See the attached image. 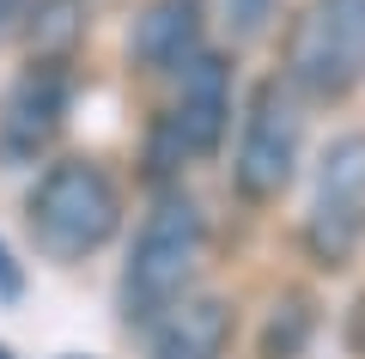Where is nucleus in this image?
Here are the masks:
<instances>
[{
  "label": "nucleus",
  "instance_id": "f03ea898",
  "mask_svg": "<svg viewBox=\"0 0 365 359\" xmlns=\"http://www.w3.org/2000/svg\"><path fill=\"white\" fill-rule=\"evenodd\" d=\"M299 98H347L365 79V0H311L287 25V67H280Z\"/></svg>",
  "mask_w": 365,
  "mask_h": 359
},
{
  "label": "nucleus",
  "instance_id": "f257e3e1",
  "mask_svg": "<svg viewBox=\"0 0 365 359\" xmlns=\"http://www.w3.org/2000/svg\"><path fill=\"white\" fill-rule=\"evenodd\" d=\"M25 226L49 262H79L91 250H104L122 226V195L104 165L91 158H61L37 177L25 201Z\"/></svg>",
  "mask_w": 365,
  "mask_h": 359
},
{
  "label": "nucleus",
  "instance_id": "9b49d317",
  "mask_svg": "<svg viewBox=\"0 0 365 359\" xmlns=\"http://www.w3.org/2000/svg\"><path fill=\"white\" fill-rule=\"evenodd\" d=\"M268 19H274V0H225V25H232V37H256Z\"/></svg>",
  "mask_w": 365,
  "mask_h": 359
},
{
  "label": "nucleus",
  "instance_id": "1a4fd4ad",
  "mask_svg": "<svg viewBox=\"0 0 365 359\" xmlns=\"http://www.w3.org/2000/svg\"><path fill=\"white\" fill-rule=\"evenodd\" d=\"M232 341V310L225 298H182L158 317L153 359H220V347Z\"/></svg>",
  "mask_w": 365,
  "mask_h": 359
},
{
  "label": "nucleus",
  "instance_id": "39448f33",
  "mask_svg": "<svg viewBox=\"0 0 365 359\" xmlns=\"http://www.w3.org/2000/svg\"><path fill=\"white\" fill-rule=\"evenodd\" d=\"M311 238L317 262L341 268L365 238V134H341L329 141L323 165H317V195H311Z\"/></svg>",
  "mask_w": 365,
  "mask_h": 359
},
{
  "label": "nucleus",
  "instance_id": "6e6552de",
  "mask_svg": "<svg viewBox=\"0 0 365 359\" xmlns=\"http://www.w3.org/2000/svg\"><path fill=\"white\" fill-rule=\"evenodd\" d=\"M201 43V6L195 0H153L134 25V61L153 74H182Z\"/></svg>",
  "mask_w": 365,
  "mask_h": 359
},
{
  "label": "nucleus",
  "instance_id": "9d476101",
  "mask_svg": "<svg viewBox=\"0 0 365 359\" xmlns=\"http://www.w3.org/2000/svg\"><path fill=\"white\" fill-rule=\"evenodd\" d=\"M79 37V0H37V19H31V43L43 49V61L67 49Z\"/></svg>",
  "mask_w": 365,
  "mask_h": 359
},
{
  "label": "nucleus",
  "instance_id": "20e7f679",
  "mask_svg": "<svg viewBox=\"0 0 365 359\" xmlns=\"http://www.w3.org/2000/svg\"><path fill=\"white\" fill-rule=\"evenodd\" d=\"M299 91L287 79H262L250 91V116H244V141H237V165L232 183L244 201H274V195L292 183V165H299Z\"/></svg>",
  "mask_w": 365,
  "mask_h": 359
},
{
  "label": "nucleus",
  "instance_id": "4468645a",
  "mask_svg": "<svg viewBox=\"0 0 365 359\" xmlns=\"http://www.w3.org/2000/svg\"><path fill=\"white\" fill-rule=\"evenodd\" d=\"M0 359H13V353H6V347H0Z\"/></svg>",
  "mask_w": 365,
  "mask_h": 359
},
{
  "label": "nucleus",
  "instance_id": "f8f14e48",
  "mask_svg": "<svg viewBox=\"0 0 365 359\" xmlns=\"http://www.w3.org/2000/svg\"><path fill=\"white\" fill-rule=\"evenodd\" d=\"M19 293H25V268H19V262L6 256V244H0V298H6V305H13Z\"/></svg>",
  "mask_w": 365,
  "mask_h": 359
},
{
  "label": "nucleus",
  "instance_id": "423d86ee",
  "mask_svg": "<svg viewBox=\"0 0 365 359\" xmlns=\"http://www.w3.org/2000/svg\"><path fill=\"white\" fill-rule=\"evenodd\" d=\"M67 122V67L61 61H31L0 98V158L31 165Z\"/></svg>",
  "mask_w": 365,
  "mask_h": 359
},
{
  "label": "nucleus",
  "instance_id": "7ed1b4c3",
  "mask_svg": "<svg viewBox=\"0 0 365 359\" xmlns=\"http://www.w3.org/2000/svg\"><path fill=\"white\" fill-rule=\"evenodd\" d=\"M201 262V213L189 195H165V201L146 213L140 244H134V262L122 274V305H128V323H153L165 317L170 305H182L189 280H195Z\"/></svg>",
  "mask_w": 365,
  "mask_h": 359
},
{
  "label": "nucleus",
  "instance_id": "0eeeda50",
  "mask_svg": "<svg viewBox=\"0 0 365 359\" xmlns=\"http://www.w3.org/2000/svg\"><path fill=\"white\" fill-rule=\"evenodd\" d=\"M170 128H177L182 153H195V158L220 153L225 128H232V67L220 55H195L182 67V98H177Z\"/></svg>",
  "mask_w": 365,
  "mask_h": 359
},
{
  "label": "nucleus",
  "instance_id": "ddd939ff",
  "mask_svg": "<svg viewBox=\"0 0 365 359\" xmlns=\"http://www.w3.org/2000/svg\"><path fill=\"white\" fill-rule=\"evenodd\" d=\"M19 13H25V0H0V31L13 25V19H19Z\"/></svg>",
  "mask_w": 365,
  "mask_h": 359
}]
</instances>
